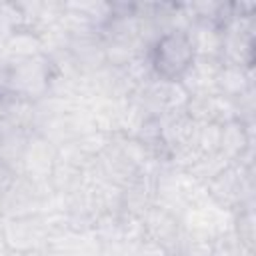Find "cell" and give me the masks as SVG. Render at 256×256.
<instances>
[{"label": "cell", "instance_id": "6da1fadb", "mask_svg": "<svg viewBox=\"0 0 256 256\" xmlns=\"http://www.w3.org/2000/svg\"><path fill=\"white\" fill-rule=\"evenodd\" d=\"M196 54L184 30H172L158 36L148 48L152 74L166 82H180L192 66Z\"/></svg>", "mask_w": 256, "mask_h": 256}, {"label": "cell", "instance_id": "52a82bcc", "mask_svg": "<svg viewBox=\"0 0 256 256\" xmlns=\"http://www.w3.org/2000/svg\"><path fill=\"white\" fill-rule=\"evenodd\" d=\"M16 178H18V170L12 164L0 160V198L8 192V188L14 184Z\"/></svg>", "mask_w": 256, "mask_h": 256}, {"label": "cell", "instance_id": "8992f818", "mask_svg": "<svg viewBox=\"0 0 256 256\" xmlns=\"http://www.w3.org/2000/svg\"><path fill=\"white\" fill-rule=\"evenodd\" d=\"M216 92L230 100H240L244 96H250L254 92L252 68L222 62V68L216 80Z\"/></svg>", "mask_w": 256, "mask_h": 256}, {"label": "cell", "instance_id": "9c48e42d", "mask_svg": "<svg viewBox=\"0 0 256 256\" xmlns=\"http://www.w3.org/2000/svg\"><path fill=\"white\" fill-rule=\"evenodd\" d=\"M2 220H4V214H2V206H0V224H2Z\"/></svg>", "mask_w": 256, "mask_h": 256}, {"label": "cell", "instance_id": "277c9868", "mask_svg": "<svg viewBox=\"0 0 256 256\" xmlns=\"http://www.w3.org/2000/svg\"><path fill=\"white\" fill-rule=\"evenodd\" d=\"M220 68H222V60L220 58L196 56L192 66L188 68V72L182 76L180 84L188 92L190 98H202V96L218 94L216 92V80H218Z\"/></svg>", "mask_w": 256, "mask_h": 256}, {"label": "cell", "instance_id": "5b68a950", "mask_svg": "<svg viewBox=\"0 0 256 256\" xmlns=\"http://www.w3.org/2000/svg\"><path fill=\"white\" fill-rule=\"evenodd\" d=\"M186 36L194 48L196 56L202 58H220L222 60V44H224V36H222V26L218 22L212 20H190L186 26Z\"/></svg>", "mask_w": 256, "mask_h": 256}, {"label": "cell", "instance_id": "3957f363", "mask_svg": "<svg viewBox=\"0 0 256 256\" xmlns=\"http://www.w3.org/2000/svg\"><path fill=\"white\" fill-rule=\"evenodd\" d=\"M54 162H56V146L46 138L38 136L36 132H32L16 168L18 174L34 182H48L54 170Z\"/></svg>", "mask_w": 256, "mask_h": 256}, {"label": "cell", "instance_id": "ba28073f", "mask_svg": "<svg viewBox=\"0 0 256 256\" xmlns=\"http://www.w3.org/2000/svg\"><path fill=\"white\" fill-rule=\"evenodd\" d=\"M134 256H174V254H172V252H168L166 248H162V246H158V244L150 242V240H142V242H140V246L136 248Z\"/></svg>", "mask_w": 256, "mask_h": 256}, {"label": "cell", "instance_id": "7a4b0ae2", "mask_svg": "<svg viewBox=\"0 0 256 256\" xmlns=\"http://www.w3.org/2000/svg\"><path fill=\"white\" fill-rule=\"evenodd\" d=\"M4 246L12 254H34L44 252L48 242V230L42 216L4 218L0 224Z\"/></svg>", "mask_w": 256, "mask_h": 256}]
</instances>
